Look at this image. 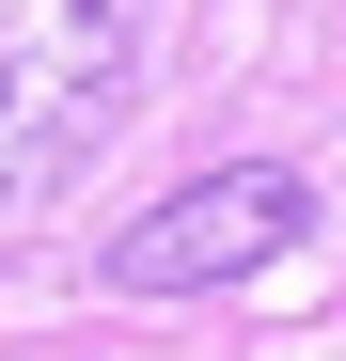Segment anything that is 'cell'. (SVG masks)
Returning a JSON list of instances; mask_svg holds the SVG:
<instances>
[{
	"label": "cell",
	"mask_w": 346,
	"mask_h": 361,
	"mask_svg": "<svg viewBox=\"0 0 346 361\" xmlns=\"http://www.w3.org/2000/svg\"><path fill=\"white\" fill-rule=\"evenodd\" d=\"M142 0H0V220L79 189V157L126 126Z\"/></svg>",
	"instance_id": "1"
},
{
	"label": "cell",
	"mask_w": 346,
	"mask_h": 361,
	"mask_svg": "<svg viewBox=\"0 0 346 361\" xmlns=\"http://www.w3.org/2000/svg\"><path fill=\"white\" fill-rule=\"evenodd\" d=\"M299 220H315V189L283 157H220V173H189L157 220H126L110 235V283L126 298H205V283H252L268 252H299Z\"/></svg>",
	"instance_id": "2"
}]
</instances>
